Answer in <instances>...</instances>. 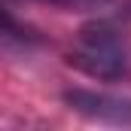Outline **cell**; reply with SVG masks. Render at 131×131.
Returning <instances> with one entry per match:
<instances>
[{
    "label": "cell",
    "instance_id": "obj_1",
    "mask_svg": "<svg viewBox=\"0 0 131 131\" xmlns=\"http://www.w3.org/2000/svg\"><path fill=\"white\" fill-rule=\"evenodd\" d=\"M67 64L98 82H122L131 76L125 37L110 21H95V25L82 28L76 37V46L67 55Z\"/></svg>",
    "mask_w": 131,
    "mask_h": 131
},
{
    "label": "cell",
    "instance_id": "obj_2",
    "mask_svg": "<svg viewBox=\"0 0 131 131\" xmlns=\"http://www.w3.org/2000/svg\"><path fill=\"white\" fill-rule=\"evenodd\" d=\"M64 104L104 125H131V98L122 95H110V92H95V89H70L64 92Z\"/></svg>",
    "mask_w": 131,
    "mask_h": 131
},
{
    "label": "cell",
    "instance_id": "obj_3",
    "mask_svg": "<svg viewBox=\"0 0 131 131\" xmlns=\"http://www.w3.org/2000/svg\"><path fill=\"white\" fill-rule=\"evenodd\" d=\"M37 3H46V6H55V9H67V12H79V9H98L110 0H37Z\"/></svg>",
    "mask_w": 131,
    "mask_h": 131
}]
</instances>
